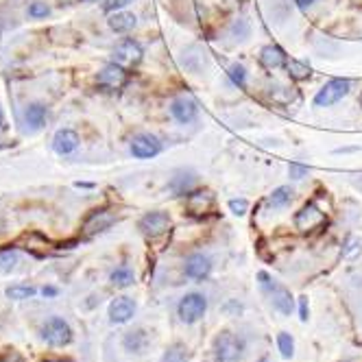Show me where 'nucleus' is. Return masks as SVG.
<instances>
[{"instance_id":"nucleus-1","label":"nucleus","mask_w":362,"mask_h":362,"mask_svg":"<svg viewBox=\"0 0 362 362\" xmlns=\"http://www.w3.org/2000/svg\"><path fill=\"white\" fill-rule=\"evenodd\" d=\"M258 280H260V286L262 290L266 292V295L270 297V301H273V308L280 310L282 314H290L292 310H295V299H292L290 290L286 286H282L277 280H273L268 273H258Z\"/></svg>"},{"instance_id":"nucleus-2","label":"nucleus","mask_w":362,"mask_h":362,"mask_svg":"<svg viewBox=\"0 0 362 362\" xmlns=\"http://www.w3.org/2000/svg\"><path fill=\"white\" fill-rule=\"evenodd\" d=\"M244 354V341L230 332V330H225L216 336V341H214V358L216 362H238Z\"/></svg>"},{"instance_id":"nucleus-3","label":"nucleus","mask_w":362,"mask_h":362,"mask_svg":"<svg viewBox=\"0 0 362 362\" xmlns=\"http://www.w3.org/2000/svg\"><path fill=\"white\" fill-rule=\"evenodd\" d=\"M39 334L51 347H65L73 341V327L68 325L61 316H51V319L42 325Z\"/></svg>"},{"instance_id":"nucleus-4","label":"nucleus","mask_w":362,"mask_h":362,"mask_svg":"<svg viewBox=\"0 0 362 362\" xmlns=\"http://www.w3.org/2000/svg\"><path fill=\"white\" fill-rule=\"evenodd\" d=\"M206 310H208V299L201 292H188L186 297H181L177 306V314L184 323H196L199 319H203Z\"/></svg>"},{"instance_id":"nucleus-5","label":"nucleus","mask_w":362,"mask_h":362,"mask_svg":"<svg viewBox=\"0 0 362 362\" xmlns=\"http://www.w3.org/2000/svg\"><path fill=\"white\" fill-rule=\"evenodd\" d=\"M349 87H351L349 79H332L319 89V92H316L314 105L316 107H332L349 94Z\"/></svg>"},{"instance_id":"nucleus-6","label":"nucleus","mask_w":362,"mask_h":362,"mask_svg":"<svg viewBox=\"0 0 362 362\" xmlns=\"http://www.w3.org/2000/svg\"><path fill=\"white\" fill-rule=\"evenodd\" d=\"M142 46L135 39L127 37V39H120L114 49V63L123 65V68H129V65H138L142 61Z\"/></svg>"},{"instance_id":"nucleus-7","label":"nucleus","mask_w":362,"mask_h":362,"mask_svg":"<svg viewBox=\"0 0 362 362\" xmlns=\"http://www.w3.org/2000/svg\"><path fill=\"white\" fill-rule=\"evenodd\" d=\"M162 142L151 133H140L131 140V155L138 157V160H151V157L160 155Z\"/></svg>"},{"instance_id":"nucleus-8","label":"nucleus","mask_w":362,"mask_h":362,"mask_svg":"<svg viewBox=\"0 0 362 362\" xmlns=\"http://www.w3.org/2000/svg\"><path fill=\"white\" fill-rule=\"evenodd\" d=\"M170 227V216L166 212H149L140 218V230L149 238L162 236Z\"/></svg>"},{"instance_id":"nucleus-9","label":"nucleus","mask_w":362,"mask_h":362,"mask_svg":"<svg viewBox=\"0 0 362 362\" xmlns=\"http://www.w3.org/2000/svg\"><path fill=\"white\" fill-rule=\"evenodd\" d=\"M170 114H173V118H175L177 123H181V125H190V123H194L196 116H199V107H196V103H194L190 96H179V99H175V101L170 103Z\"/></svg>"},{"instance_id":"nucleus-10","label":"nucleus","mask_w":362,"mask_h":362,"mask_svg":"<svg viewBox=\"0 0 362 362\" xmlns=\"http://www.w3.org/2000/svg\"><path fill=\"white\" fill-rule=\"evenodd\" d=\"M96 81H99V85H103L107 89H120L127 83V73H125V68L118 63H107L99 73Z\"/></svg>"},{"instance_id":"nucleus-11","label":"nucleus","mask_w":362,"mask_h":362,"mask_svg":"<svg viewBox=\"0 0 362 362\" xmlns=\"http://www.w3.org/2000/svg\"><path fill=\"white\" fill-rule=\"evenodd\" d=\"M325 223V214L314 206V203H308V206H304L297 216H295V225H297V230L301 232H308V230H314V227H319V225Z\"/></svg>"},{"instance_id":"nucleus-12","label":"nucleus","mask_w":362,"mask_h":362,"mask_svg":"<svg viewBox=\"0 0 362 362\" xmlns=\"http://www.w3.org/2000/svg\"><path fill=\"white\" fill-rule=\"evenodd\" d=\"M133 314H135V301L129 297H118L109 306V321L114 325H123V323L131 321Z\"/></svg>"},{"instance_id":"nucleus-13","label":"nucleus","mask_w":362,"mask_h":362,"mask_svg":"<svg viewBox=\"0 0 362 362\" xmlns=\"http://www.w3.org/2000/svg\"><path fill=\"white\" fill-rule=\"evenodd\" d=\"M186 275L190 280H206L210 275V270H212V262L208 256H203V254H192L188 260H186Z\"/></svg>"},{"instance_id":"nucleus-14","label":"nucleus","mask_w":362,"mask_h":362,"mask_svg":"<svg viewBox=\"0 0 362 362\" xmlns=\"http://www.w3.org/2000/svg\"><path fill=\"white\" fill-rule=\"evenodd\" d=\"M114 220H116V216L111 214L109 210H96V212H92V214L87 216V220H85V225H83V232H85L87 236L101 234V232H105Z\"/></svg>"},{"instance_id":"nucleus-15","label":"nucleus","mask_w":362,"mask_h":362,"mask_svg":"<svg viewBox=\"0 0 362 362\" xmlns=\"http://www.w3.org/2000/svg\"><path fill=\"white\" fill-rule=\"evenodd\" d=\"M79 142H81V140H79L77 131H73V129H61V131L55 133V138H53V149H55V153H59V155H68V153L77 151Z\"/></svg>"},{"instance_id":"nucleus-16","label":"nucleus","mask_w":362,"mask_h":362,"mask_svg":"<svg viewBox=\"0 0 362 362\" xmlns=\"http://www.w3.org/2000/svg\"><path fill=\"white\" fill-rule=\"evenodd\" d=\"M286 61H288L286 53L280 46H275V44H268V46L260 51V63L266 70H277V68L286 65Z\"/></svg>"},{"instance_id":"nucleus-17","label":"nucleus","mask_w":362,"mask_h":362,"mask_svg":"<svg viewBox=\"0 0 362 362\" xmlns=\"http://www.w3.org/2000/svg\"><path fill=\"white\" fill-rule=\"evenodd\" d=\"M107 25L114 33H129V31L135 29V25H138V18H135L133 13H129V11H116V13L109 15Z\"/></svg>"},{"instance_id":"nucleus-18","label":"nucleus","mask_w":362,"mask_h":362,"mask_svg":"<svg viewBox=\"0 0 362 362\" xmlns=\"http://www.w3.org/2000/svg\"><path fill=\"white\" fill-rule=\"evenodd\" d=\"M212 201H214V196H212L210 190H192V192H188V199H186L190 212H194V214L208 212L210 206H212Z\"/></svg>"},{"instance_id":"nucleus-19","label":"nucleus","mask_w":362,"mask_h":362,"mask_svg":"<svg viewBox=\"0 0 362 362\" xmlns=\"http://www.w3.org/2000/svg\"><path fill=\"white\" fill-rule=\"evenodd\" d=\"M123 345L127 351H133V354H142L146 347H149V334L144 330H133V332H127L125 338H123Z\"/></svg>"},{"instance_id":"nucleus-20","label":"nucleus","mask_w":362,"mask_h":362,"mask_svg":"<svg viewBox=\"0 0 362 362\" xmlns=\"http://www.w3.org/2000/svg\"><path fill=\"white\" fill-rule=\"evenodd\" d=\"M194 181H196V177L192 175V173H177L173 179H170V184H168V188L175 192V194H188V192H192V186H194Z\"/></svg>"},{"instance_id":"nucleus-21","label":"nucleus","mask_w":362,"mask_h":362,"mask_svg":"<svg viewBox=\"0 0 362 362\" xmlns=\"http://www.w3.org/2000/svg\"><path fill=\"white\" fill-rule=\"evenodd\" d=\"M5 295L13 301H27V299H33L37 295V288L27 286V284H15V286H9L5 290Z\"/></svg>"},{"instance_id":"nucleus-22","label":"nucleus","mask_w":362,"mask_h":362,"mask_svg":"<svg viewBox=\"0 0 362 362\" xmlns=\"http://www.w3.org/2000/svg\"><path fill=\"white\" fill-rule=\"evenodd\" d=\"M111 286H116V288H129L133 282H135V275H133V270L129 266H118L111 270Z\"/></svg>"},{"instance_id":"nucleus-23","label":"nucleus","mask_w":362,"mask_h":362,"mask_svg":"<svg viewBox=\"0 0 362 362\" xmlns=\"http://www.w3.org/2000/svg\"><path fill=\"white\" fill-rule=\"evenodd\" d=\"M46 116H49L46 107L39 105V103H33V105L27 107V123H29L33 129H39V127L46 125Z\"/></svg>"},{"instance_id":"nucleus-24","label":"nucleus","mask_w":362,"mask_h":362,"mask_svg":"<svg viewBox=\"0 0 362 362\" xmlns=\"http://www.w3.org/2000/svg\"><path fill=\"white\" fill-rule=\"evenodd\" d=\"M286 68H288L290 79H295V81H306L312 75V68L308 63L299 61V59H288L286 61Z\"/></svg>"},{"instance_id":"nucleus-25","label":"nucleus","mask_w":362,"mask_h":362,"mask_svg":"<svg viewBox=\"0 0 362 362\" xmlns=\"http://www.w3.org/2000/svg\"><path fill=\"white\" fill-rule=\"evenodd\" d=\"M292 201V188L290 186H280L273 190V194L268 196V206L270 208H286Z\"/></svg>"},{"instance_id":"nucleus-26","label":"nucleus","mask_w":362,"mask_h":362,"mask_svg":"<svg viewBox=\"0 0 362 362\" xmlns=\"http://www.w3.org/2000/svg\"><path fill=\"white\" fill-rule=\"evenodd\" d=\"M277 347H280V354H282L286 360L292 358V354H295V341H292V336L286 334V332L277 334Z\"/></svg>"},{"instance_id":"nucleus-27","label":"nucleus","mask_w":362,"mask_h":362,"mask_svg":"<svg viewBox=\"0 0 362 362\" xmlns=\"http://www.w3.org/2000/svg\"><path fill=\"white\" fill-rule=\"evenodd\" d=\"M227 75H230V81L236 85V87H244L246 85V70H244V68L240 65V63H234L232 68H230V70H227Z\"/></svg>"},{"instance_id":"nucleus-28","label":"nucleus","mask_w":362,"mask_h":362,"mask_svg":"<svg viewBox=\"0 0 362 362\" xmlns=\"http://www.w3.org/2000/svg\"><path fill=\"white\" fill-rule=\"evenodd\" d=\"M360 251H362V240L356 238V236H351V238L347 240L345 249H343V258H345V260H354V258L360 256Z\"/></svg>"},{"instance_id":"nucleus-29","label":"nucleus","mask_w":362,"mask_h":362,"mask_svg":"<svg viewBox=\"0 0 362 362\" xmlns=\"http://www.w3.org/2000/svg\"><path fill=\"white\" fill-rule=\"evenodd\" d=\"M186 360H188V354L184 345H173L164 358V362H186Z\"/></svg>"},{"instance_id":"nucleus-30","label":"nucleus","mask_w":362,"mask_h":362,"mask_svg":"<svg viewBox=\"0 0 362 362\" xmlns=\"http://www.w3.org/2000/svg\"><path fill=\"white\" fill-rule=\"evenodd\" d=\"M15 262H18V254L15 251H11V249H3V251H0V268L9 270V268L15 266Z\"/></svg>"},{"instance_id":"nucleus-31","label":"nucleus","mask_w":362,"mask_h":362,"mask_svg":"<svg viewBox=\"0 0 362 362\" xmlns=\"http://www.w3.org/2000/svg\"><path fill=\"white\" fill-rule=\"evenodd\" d=\"M133 3V0H109V3H105V11L107 13H116V11H123L125 7H129Z\"/></svg>"},{"instance_id":"nucleus-32","label":"nucleus","mask_w":362,"mask_h":362,"mask_svg":"<svg viewBox=\"0 0 362 362\" xmlns=\"http://www.w3.org/2000/svg\"><path fill=\"white\" fill-rule=\"evenodd\" d=\"M49 13H51V9H49L46 3H33V5L29 7V15H31V18H46Z\"/></svg>"},{"instance_id":"nucleus-33","label":"nucleus","mask_w":362,"mask_h":362,"mask_svg":"<svg viewBox=\"0 0 362 362\" xmlns=\"http://www.w3.org/2000/svg\"><path fill=\"white\" fill-rule=\"evenodd\" d=\"M230 210H232L236 216H242V214H246V210H249V203H246V199H232V201H230Z\"/></svg>"},{"instance_id":"nucleus-34","label":"nucleus","mask_w":362,"mask_h":362,"mask_svg":"<svg viewBox=\"0 0 362 362\" xmlns=\"http://www.w3.org/2000/svg\"><path fill=\"white\" fill-rule=\"evenodd\" d=\"M308 166H304V164H297V162H292L290 166H288V175L292 177V179H304L306 175H308Z\"/></svg>"},{"instance_id":"nucleus-35","label":"nucleus","mask_w":362,"mask_h":362,"mask_svg":"<svg viewBox=\"0 0 362 362\" xmlns=\"http://www.w3.org/2000/svg\"><path fill=\"white\" fill-rule=\"evenodd\" d=\"M299 314H301V321H308V299L306 297L299 299Z\"/></svg>"},{"instance_id":"nucleus-36","label":"nucleus","mask_w":362,"mask_h":362,"mask_svg":"<svg viewBox=\"0 0 362 362\" xmlns=\"http://www.w3.org/2000/svg\"><path fill=\"white\" fill-rule=\"evenodd\" d=\"M42 295H44V297H55V295H57V288H53V286H44V288H42Z\"/></svg>"},{"instance_id":"nucleus-37","label":"nucleus","mask_w":362,"mask_h":362,"mask_svg":"<svg viewBox=\"0 0 362 362\" xmlns=\"http://www.w3.org/2000/svg\"><path fill=\"white\" fill-rule=\"evenodd\" d=\"M295 3L301 7V9H306V7H310V5H314L316 3V0H295Z\"/></svg>"},{"instance_id":"nucleus-38","label":"nucleus","mask_w":362,"mask_h":362,"mask_svg":"<svg viewBox=\"0 0 362 362\" xmlns=\"http://www.w3.org/2000/svg\"><path fill=\"white\" fill-rule=\"evenodd\" d=\"M0 129H5V114H3V109H0Z\"/></svg>"},{"instance_id":"nucleus-39","label":"nucleus","mask_w":362,"mask_h":362,"mask_svg":"<svg viewBox=\"0 0 362 362\" xmlns=\"http://www.w3.org/2000/svg\"><path fill=\"white\" fill-rule=\"evenodd\" d=\"M260 362H268V360H266V358H262V360H260Z\"/></svg>"}]
</instances>
